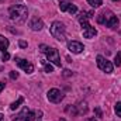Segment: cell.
Masks as SVG:
<instances>
[{
  "instance_id": "cell-6",
  "label": "cell",
  "mask_w": 121,
  "mask_h": 121,
  "mask_svg": "<svg viewBox=\"0 0 121 121\" xmlns=\"http://www.w3.org/2000/svg\"><path fill=\"white\" fill-rule=\"evenodd\" d=\"M82 28H83V37L85 38H93L97 34V30L94 27H91L89 23H82Z\"/></svg>"
},
{
  "instance_id": "cell-17",
  "label": "cell",
  "mask_w": 121,
  "mask_h": 121,
  "mask_svg": "<svg viewBox=\"0 0 121 121\" xmlns=\"http://www.w3.org/2000/svg\"><path fill=\"white\" fill-rule=\"evenodd\" d=\"M23 121H35V113L34 111H28V114L24 117Z\"/></svg>"
},
{
  "instance_id": "cell-31",
  "label": "cell",
  "mask_w": 121,
  "mask_h": 121,
  "mask_svg": "<svg viewBox=\"0 0 121 121\" xmlns=\"http://www.w3.org/2000/svg\"><path fill=\"white\" fill-rule=\"evenodd\" d=\"M0 121H4V116L3 114H0Z\"/></svg>"
},
{
  "instance_id": "cell-4",
  "label": "cell",
  "mask_w": 121,
  "mask_h": 121,
  "mask_svg": "<svg viewBox=\"0 0 121 121\" xmlns=\"http://www.w3.org/2000/svg\"><path fill=\"white\" fill-rule=\"evenodd\" d=\"M97 66H99L103 72H106V73H111V72H113V63H111L110 60H107L104 56H101V55L97 56Z\"/></svg>"
},
{
  "instance_id": "cell-22",
  "label": "cell",
  "mask_w": 121,
  "mask_h": 121,
  "mask_svg": "<svg viewBox=\"0 0 121 121\" xmlns=\"http://www.w3.org/2000/svg\"><path fill=\"white\" fill-rule=\"evenodd\" d=\"M114 65H116V66H120L121 65V52H118V54L116 55V58H114Z\"/></svg>"
},
{
  "instance_id": "cell-18",
  "label": "cell",
  "mask_w": 121,
  "mask_h": 121,
  "mask_svg": "<svg viewBox=\"0 0 121 121\" xmlns=\"http://www.w3.org/2000/svg\"><path fill=\"white\" fill-rule=\"evenodd\" d=\"M114 111H116L117 117H120V118H121V101L116 103V106H114Z\"/></svg>"
},
{
  "instance_id": "cell-16",
  "label": "cell",
  "mask_w": 121,
  "mask_h": 121,
  "mask_svg": "<svg viewBox=\"0 0 121 121\" xmlns=\"http://www.w3.org/2000/svg\"><path fill=\"white\" fill-rule=\"evenodd\" d=\"M87 3L90 4L91 7H94V9H97V7H100V6L103 4L101 0H87Z\"/></svg>"
},
{
  "instance_id": "cell-30",
  "label": "cell",
  "mask_w": 121,
  "mask_h": 121,
  "mask_svg": "<svg viewBox=\"0 0 121 121\" xmlns=\"http://www.w3.org/2000/svg\"><path fill=\"white\" fill-rule=\"evenodd\" d=\"M4 86H6V83H4V82H0V93H1L3 89H4Z\"/></svg>"
},
{
  "instance_id": "cell-12",
  "label": "cell",
  "mask_w": 121,
  "mask_h": 121,
  "mask_svg": "<svg viewBox=\"0 0 121 121\" xmlns=\"http://www.w3.org/2000/svg\"><path fill=\"white\" fill-rule=\"evenodd\" d=\"M93 11H82L80 13V16H79V21L80 23H87V20L93 17Z\"/></svg>"
},
{
  "instance_id": "cell-33",
  "label": "cell",
  "mask_w": 121,
  "mask_h": 121,
  "mask_svg": "<svg viewBox=\"0 0 121 121\" xmlns=\"http://www.w3.org/2000/svg\"><path fill=\"white\" fill-rule=\"evenodd\" d=\"M59 121H65V120H63V118H60V120H59Z\"/></svg>"
},
{
  "instance_id": "cell-32",
  "label": "cell",
  "mask_w": 121,
  "mask_h": 121,
  "mask_svg": "<svg viewBox=\"0 0 121 121\" xmlns=\"http://www.w3.org/2000/svg\"><path fill=\"white\" fill-rule=\"evenodd\" d=\"M86 121H97V120H96V118H87Z\"/></svg>"
},
{
  "instance_id": "cell-20",
  "label": "cell",
  "mask_w": 121,
  "mask_h": 121,
  "mask_svg": "<svg viewBox=\"0 0 121 121\" xmlns=\"http://www.w3.org/2000/svg\"><path fill=\"white\" fill-rule=\"evenodd\" d=\"M28 111H30L28 108H24V110H23V111L20 113V116H18V118H17L16 121H23V120H24V117H26V116L28 114Z\"/></svg>"
},
{
  "instance_id": "cell-29",
  "label": "cell",
  "mask_w": 121,
  "mask_h": 121,
  "mask_svg": "<svg viewBox=\"0 0 121 121\" xmlns=\"http://www.w3.org/2000/svg\"><path fill=\"white\" fill-rule=\"evenodd\" d=\"M18 45H20L21 48H27V42H26V41H20V42H18Z\"/></svg>"
},
{
  "instance_id": "cell-24",
  "label": "cell",
  "mask_w": 121,
  "mask_h": 121,
  "mask_svg": "<svg viewBox=\"0 0 121 121\" xmlns=\"http://www.w3.org/2000/svg\"><path fill=\"white\" fill-rule=\"evenodd\" d=\"M9 58H10V54H9V52H6V51H3L1 59H3V60H9Z\"/></svg>"
},
{
  "instance_id": "cell-13",
  "label": "cell",
  "mask_w": 121,
  "mask_h": 121,
  "mask_svg": "<svg viewBox=\"0 0 121 121\" xmlns=\"http://www.w3.org/2000/svg\"><path fill=\"white\" fill-rule=\"evenodd\" d=\"M23 103H24V99H23V97H18L14 103H11V104H10V110H16V108H18V107H20V104H23Z\"/></svg>"
},
{
  "instance_id": "cell-10",
  "label": "cell",
  "mask_w": 121,
  "mask_h": 121,
  "mask_svg": "<svg viewBox=\"0 0 121 121\" xmlns=\"http://www.w3.org/2000/svg\"><path fill=\"white\" fill-rule=\"evenodd\" d=\"M30 27H31V30H34V31H41L44 28V21L41 18H38V17H34L30 23Z\"/></svg>"
},
{
  "instance_id": "cell-28",
  "label": "cell",
  "mask_w": 121,
  "mask_h": 121,
  "mask_svg": "<svg viewBox=\"0 0 121 121\" xmlns=\"http://www.w3.org/2000/svg\"><path fill=\"white\" fill-rule=\"evenodd\" d=\"M39 48H41V52H44V54H45V52H47V49H48L49 47H47V45H44V44H42V45H39Z\"/></svg>"
},
{
  "instance_id": "cell-7",
  "label": "cell",
  "mask_w": 121,
  "mask_h": 121,
  "mask_svg": "<svg viewBox=\"0 0 121 121\" xmlns=\"http://www.w3.org/2000/svg\"><path fill=\"white\" fill-rule=\"evenodd\" d=\"M68 49H69L72 54H80V52L85 49V47H83V44L79 42V41H70V42L68 44Z\"/></svg>"
},
{
  "instance_id": "cell-15",
  "label": "cell",
  "mask_w": 121,
  "mask_h": 121,
  "mask_svg": "<svg viewBox=\"0 0 121 121\" xmlns=\"http://www.w3.org/2000/svg\"><path fill=\"white\" fill-rule=\"evenodd\" d=\"M107 27H110V28H116V27H118V18H117L116 16H113V17L110 18Z\"/></svg>"
},
{
  "instance_id": "cell-19",
  "label": "cell",
  "mask_w": 121,
  "mask_h": 121,
  "mask_svg": "<svg viewBox=\"0 0 121 121\" xmlns=\"http://www.w3.org/2000/svg\"><path fill=\"white\" fill-rule=\"evenodd\" d=\"M69 4H70V3H68V1H63V0H62V1L59 3L60 11H66V10H68V7H69Z\"/></svg>"
},
{
  "instance_id": "cell-14",
  "label": "cell",
  "mask_w": 121,
  "mask_h": 121,
  "mask_svg": "<svg viewBox=\"0 0 121 121\" xmlns=\"http://www.w3.org/2000/svg\"><path fill=\"white\" fill-rule=\"evenodd\" d=\"M7 47H9V39L4 38L3 35H0V49H1V51H6Z\"/></svg>"
},
{
  "instance_id": "cell-3",
  "label": "cell",
  "mask_w": 121,
  "mask_h": 121,
  "mask_svg": "<svg viewBox=\"0 0 121 121\" xmlns=\"http://www.w3.org/2000/svg\"><path fill=\"white\" fill-rule=\"evenodd\" d=\"M47 59L51 63H54L55 66H60V58H59V52L55 48H48L47 49Z\"/></svg>"
},
{
  "instance_id": "cell-26",
  "label": "cell",
  "mask_w": 121,
  "mask_h": 121,
  "mask_svg": "<svg viewBox=\"0 0 121 121\" xmlns=\"http://www.w3.org/2000/svg\"><path fill=\"white\" fill-rule=\"evenodd\" d=\"M72 75H73V73H72L69 69H65V70H63V76H66V78H68V76H72Z\"/></svg>"
},
{
  "instance_id": "cell-11",
  "label": "cell",
  "mask_w": 121,
  "mask_h": 121,
  "mask_svg": "<svg viewBox=\"0 0 121 121\" xmlns=\"http://www.w3.org/2000/svg\"><path fill=\"white\" fill-rule=\"evenodd\" d=\"M75 108H76V114L78 116L79 114H85L87 111V104H86V101H80V103H78V106H75Z\"/></svg>"
},
{
  "instance_id": "cell-8",
  "label": "cell",
  "mask_w": 121,
  "mask_h": 121,
  "mask_svg": "<svg viewBox=\"0 0 121 121\" xmlns=\"http://www.w3.org/2000/svg\"><path fill=\"white\" fill-rule=\"evenodd\" d=\"M17 65H18V66L26 72V73H32V72H34V66H32V63H30L28 60L17 58Z\"/></svg>"
},
{
  "instance_id": "cell-9",
  "label": "cell",
  "mask_w": 121,
  "mask_h": 121,
  "mask_svg": "<svg viewBox=\"0 0 121 121\" xmlns=\"http://www.w3.org/2000/svg\"><path fill=\"white\" fill-rule=\"evenodd\" d=\"M113 16H114V14H113L111 11H104V13H101V14L97 17V23H99V24H104V26H107L108 21H110V18H111Z\"/></svg>"
},
{
  "instance_id": "cell-5",
  "label": "cell",
  "mask_w": 121,
  "mask_h": 121,
  "mask_svg": "<svg viewBox=\"0 0 121 121\" xmlns=\"http://www.w3.org/2000/svg\"><path fill=\"white\" fill-rule=\"evenodd\" d=\"M47 99L51 101V103H60L62 99H63V94L60 93V90L58 89H49L47 93Z\"/></svg>"
},
{
  "instance_id": "cell-23",
  "label": "cell",
  "mask_w": 121,
  "mask_h": 121,
  "mask_svg": "<svg viewBox=\"0 0 121 121\" xmlns=\"http://www.w3.org/2000/svg\"><path fill=\"white\" fill-rule=\"evenodd\" d=\"M44 66H45V72H47V73H51V72L54 70V69H52V65H51V63H45Z\"/></svg>"
},
{
  "instance_id": "cell-27",
  "label": "cell",
  "mask_w": 121,
  "mask_h": 121,
  "mask_svg": "<svg viewBox=\"0 0 121 121\" xmlns=\"http://www.w3.org/2000/svg\"><path fill=\"white\" fill-rule=\"evenodd\" d=\"M10 78H11V79H17V78H18V73L13 70V72H10Z\"/></svg>"
},
{
  "instance_id": "cell-25",
  "label": "cell",
  "mask_w": 121,
  "mask_h": 121,
  "mask_svg": "<svg viewBox=\"0 0 121 121\" xmlns=\"http://www.w3.org/2000/svg\"><path fill=\"white\" fill-rule=\"evenodd\" d=\"M94 113L97 114V117H100V118L103 117V113H101V110H100V107H96V108H94Z\"/></svg>"
},
{
  "instance_id": "cell-21",
  "label": "cell",
  "mask_w": 121,
  "mask_h": 121,
  "mask_svg": "<svg viewBox=\"0 0 121 121\" xmlns=\"http://www.w3.org/2000/svg\"><path fill=\"white\" fill-rule=\"evenodd\" d=\"M66 11H69V13H70V14H75V13H76V11H78V7H76V6H75V4H72V3H70V4H69V7H68V10H66Z\"/></svg>"
},
{
  "instance_id": "cell-2",
  "label": "cell",
  "mask_w": 121,
  "mask_h": 121,
  "mask_svg": "<svg viewBox=\"0 0 121 121\" xmlns=\"http://www.w3.org/2000/svg\"><path fill=\"white\" fill-rule=\"evenodd\" d=\"M51 34L55 39H58L60 42H63L66 39V28L60 21H54L51 26Z\"/></svg>"
},
{
  "instance_id": "cell-1",
  "label": "cell",
  "mask_w": 121,
  "mask_h": 121,
  "mask_svg": "<svg viewBox=\"0 0 121 121\" xmlns=\"http://www.w3.org/2000/svg\"><path fill=\"white\" fill-rule=\"evenodd\" d=\"M9 16H10V20L14 23H24L27 20L28 10L23 4H16L9 9Z\"/></svg>"
}]
</instances>
